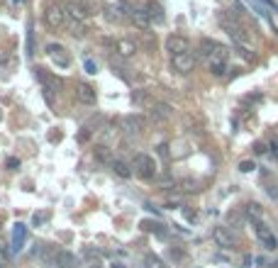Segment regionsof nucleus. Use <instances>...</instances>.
Returning a JSON list of instances; mask_svg holds the SVG:
<instances>
[{
    "label": "nucleus",
    "mask_w": 278,
    "mask_h": 268,
    "mask_svg": "<svg viewBox=\"0 0 278 268\" xmlns=\"http://www.w3.org/2000/svg\"><path fill=\"white\" fill-rule=\"evenodd\" d=\"M132 168L134 173L139 176V178H154L156 176V161L149 156V154H134V158H132Z\"/></svg>",
    "instance_id": "obj_1"
},
{
    "label": "nucleus",
    "mask_w": 278,
    "mask_h": 268,
    "mask_svg": "<svg viewBox=\"0 0 278 268\" xmlns=\"http://www.w3.org/2000/svg\"><path fill=\"white\" fill-rule=\"evenodd\" d=\"M44 20H47V24L49 27H66V20H69V12H66V5H61V2H52V5H47V10H44Z\"/></svg>",
    "instance_id": "obj_2"
},
{
    "label": "nucleus",
    "mask_w": 278,
    "mask_h": 268,
    "mask_svg": "<svg viewBox=\"0 0 278 268\" xmlns=\"http://www.w3.org/2000/svg\"><path fill=\"white\" fill-rule=\"evenodd\" d=\"M35 78L44 86V96H47V100L52 102V93H56V90H59V86H61V83H59V78L52 76L47 68H35Z\"/></svg>",
    "instance_id": "obj_3"
},
{
    "label": "nucleus",
    "mask_w": 278,
    "mask_h": 268,
    "mask_svg": "<svg viewBox=\"0 0 278 268\" xmlns=\"http://www.w3.org/2000/svg\"><path fill=\"white\" fill-rule=\"evenodd\" d=\"M171 66H173V71H178V74H190V71L195 68V56H193L190 52L176 54V56H171Z\"/></svg>",
    "instance_id": "obj_4"
},
{
    "label": "nucleus",
    "mask_w": 278,
    "mask_h": 268,
    "mask_svg": "<svg viewBox=\"0 0 278 268\" xmlns=\"http://www.w3.org/2000/svg\"><path fill=\"white\" fill-rule=\"evenodd\" d=\"M66 12H69V18H76V20H88L93 15V8L88 2H83V0H74V2H69L66 5Z\"/></svg>",
    "instance_id": "obj_5"
},
{
    "label": "nucleus",
    "mask_w": 278,
    "mask_h": 268,
    "mask_svg": "<svg viewBox=\"0 0 278 268\" xmlns=\"http://www.w3.org/2000/svg\"><path fill=\"white\" fill-rule=\"evenodd\" d=\"M166 49L171 52V56L185 54V52H190V42H188L183 34H171V37L166 39Z\"/></svg>",
    "instance_id": "obj_6"
},
{
    "label": "nucleus",
    "mask_w": 278,
    "mask_h": 268,
    "mask_svg": "<svg viewBox=\"0 0 278 268\" xmlns=\"http://www.w3.org/2000/svg\"><path fill=\"white\" fill-rule=\"evenodd\" d=\"M212 236H215L217 246H222V249H234V246H237V239H234V234L227 230V227H215Z\"/></svg>",
    "instance_id": "obj_7"
},
{
    "label": "nucleus",
    "mask_w": 278,
    "mask_h": 268,
    "mask_svg": "<svg viewBox=\"0 0 278 268\" xmlns=\"http://www.w3.org/2000/svg\"><path fill=\"white\" fill-rule=\"evenodd\" d=\"M47 54H49L52 61H54L56 66H61V68H66V66L71 64V56L66 54V49H64L61 44H49V46H47Z\"/></svg>",
    "instance_id": "obj_8"
},
{
    "label": "nucleus",
    "mask_w": 278,
    "mask_h": 268,
    "mask_svg": "<svg viewBox=\"0 0 278 268\" xmlns=\"http://www.w3.org/2000/svg\"><path fill=\"white\" fill-rule=\"evenodd\" d=\"M76 100L83 102V105H95L98 93H95V88L88 86V83H78V88H76Z\"/></svg>",
    "instance_id": "obj_9"
},
{
    "label": "nucleus",
    "mask_w": 278,
    "mask_h": 268,
    "mask_svg": "<svg viewBox=\"0 0 278 268\" xmlns=\"http://www.w3.org/2000/svg\"><path fill=\"white\" fill-rule=\"evenodd\" d=\"M25 242H27V227L18 222L15 230H13V254H20L25 249Z\"/></svg>",
    "instance_id": "obj_10"
},
{
    "label": "nucleus",
    "mask_w": 278,
    "mask_h": 268,
    "mask_svg": "<svg viewBox=\"0 0 278 268\" xmlns=\"http://www.w3.org/2000/svg\"><path fill=\"white\" fill-rule=\"evenodd\" d=\"M115 52H117V56L130 58V56H134V52H137V44H134L132 39H117V42H115Z\"/></svg>",
    "instance_id": "obj_11"
},
{
    "label": "nucleus",
    "mask_w": 278,
    "mask_h": 268,
    "mask_svg": "<svg viewBox=\"0 0 278 268\" xmlns=\"http://www.w3.org/2000/svg\"><path fill=\"white\" fill-rule=\"evenodd\" d=\"M122 127H125V132L130 134H139L142 130H144V120L137 115H127L125 120H122Z\"/></svg>",
    "instance_id": "obj_12"
},
{
    "label": "nucleus",
    "mask_w": 278,
    "mask_h": 268,
    "mask_svg": "<svg viewBox=\"0 0 278 268\" xmlns=\"http://www.w3.org/2000/svg\"><path fill=\"white\" fill-rule=\"evenodd\" d=\"M220 24H222L224 30H227V34H229V37L241 39V27L232 18H229V15H220Z\"/></svg>",
    "instance_id": "obj_13"
},
{
    "label": "nucleus",
    "mask_w": 278,
    "mask_h": 268,
    "mask_svg": "<svg viewBox=\"0 0 278 268\" xmlns=\"http://www.w3.org/2000/svg\"><path fill=\"white\" fill-rule=\"evenodd\" d=\"M132 102L137 108H154V98L149 96L147 90H134L132 93Z\"/></svg>",
    "instance_id": "obj_14"
},
{
    "label": "nucleus",
    "mask_w": 278,
    "mask_h": 268,
    "mask_svg": "<svg viewBox=\"0 0 278 268\" xmlns=\"http://www.w3.org/2000/svg\"><path fill=\"white\" fill-rule=\"evenodd\" d=\"M130 20L134 22V24H137V27H139V30H147L149 24H151V20H149L147 10H137V8H134V10L130 12Z\"/></svg>",
    "instance_id": "obj_15"
},
{
    "label": "nucleus",
    "mask_w": 278,
    "mask_h": 268,
    "mask_svg": "<svg viewBox=\"0 0 278 268\" xmlns=\"http://www.w3.org/2000/svg\"><path fill=\"white\" fill-rule=\"evenodd\" d=\"M259 224H261V222H259ZM256 234H259V239H261V242L266 244V249H271V251L278 249V239H276V236H273V234H271L268 230H266L263 224H261L259 230H256Z\"/></svg>",
    "instance_id": "obj_16"
},
{
    "label": "nucleus",
    "mask_w": 278,
    "mask_h": 268,
    "mask_svg": "<svg viewBox=\"0 0 278 268\" xmlns=\"http://www.w3.org/2000/svg\"><path fill=\"white\" fill-rule=\"evenodd\" d=\"M56 264H59V266L61 268H76V256L74 254H71V251H56Z\"/></svg>",
    "instance_id": "obj_17"
},
{
    "label": "nucleus",
    "mask_w": 278,
    "mask_h": 268,
    "mask_svg": "<svg viewBox=\"0 0 278 268\" xmlns=\"http://www.w3.org/2000/svg\"><path fill=\"white\" fill-rule=\"evenodd\" d=\"M151 117H154L156 122L168 120V117H171V105H166V102H154V108H151Z\"/></svg>",
    "instance_id": "obj_18"
},
{
    "label": "nucleus",
    "mask_w": 278,
    "mask_h": 268,
    "mask_svg": "<svg viewBox=\"0 0 278 268\" xmlns=\"http://www.w3.org/2000/svg\"><path fill=\"white\" fill-rule=\"evenodd\" d=\"M93 156H95L100 164H108V166H110L112 161H115V158H112V152L108 149V146H105V144H98V146L93 149Z\"/></svg>",
    "instance_id": "obj_19"
},
{
    "label": "nucleus",
    "mask_w": 278,
    "mask_h": 268,
    "mask_svg": "<svg viewBox=\"0 0 278 268\" xmlns=\"http://www.w3.org/2000/svg\"><path fill=\"white\" fill-rule=\"evenodd\" d=\"M110 168H112V173L120 176V178H132V173H134L132 171V166H127L125 161H117V158L110 164Z\"/></svg>",
    "instance_id": "obj_20"
},
{
    "label": "nucleus",
    "mask_w": 278,
    "mask_h": 268,
    "mask_svg": "<svg viewBox=\"0 0 278 268\" xmlns=\"http://www.w3.org/2000/svg\"><path fill=\"white\" fill-rule=\"evenodd\" d=\"M244 212H246V217H249L251 222H261V217H263V208H261L259 202H249V205L244 208Z\"/></svg>",
    "instance_id": "obj_21"
},
{
    "label": "nucleus",
    "mask_w": 278,
    "mask_h": 268,
    "mask_svg": "<svg viewBox=\"0 0 278 268\" xmlns=\"http://www.w3.org/2000/svg\"><path fill=\"white\" fill-rule=\"evenodd\" d=\"M66 27H69V32L74 34V37H83L86 34V30H83V22L76 18H69L66 20Z\"/></svg>",
    "instance_id": "obj_22"
},
{
    "label": "nucleus",
    "mask_w": 278,
    "mask_h": 268,
    "mask_svg": "<svg viewBox=\"0 0 278 268\" xmlns=\"http://www.w3.org/2000/svg\"><path fill=\"white\" fill-rule=\"evenodd\" d=\"M144 232H154V234H159V236H164L166 230H164V224H159V222H151V220H142V224H139Z\"/></svg>",
    "instance_id": "obj_23"
},
{
    "label": "nucleus",
    "mask_w": 278,
    "mask_h": 268,
    "mask_svg": "<svg viewBox=\"0 0 278 268\" xmlns=\"http://www.w3.org/2000/svg\"><path fill=\"white\" fill-rule=\"evenodd\" d=\"M217 49H220V44H217V42H212V39H203V42H200V52H203L205 58H210Z\"/></svg>",
    "instance_id": "obj_24"
},
{
    "label": "nucleus",
    "mask_w": 278,
    "mask_h": 268,
    "mask_svg": "<svg viewBox=\"0 0 278 268\" xmlns=\"http://www.w3.org/2000/svg\"><path fill=\"white\" fill-rule=\"evenodd\" d=\"M147 15H149V20H154V22H164V10H161L156 2H149L147 5Z\"/></svg>",
    "instance_id": "obj_25"
},
{
    "label": "nucleus",
    "mask_w": 278,
    "mask_h": 268,
    "mask_svg": "<svg viewBox=\"0 0 278 268\" xmlns=\"http://www.w3.org/2000/svg\"><path fill=\"white\" fill-rule=\"evenodd\" d=\"M210 64V74L212 76H224V71H227V64L220 61V58H212V61H207Z\"/></svg>",
    "instance_id": "obj_26"
},
{
    "label": "nucleus",
    "mask_w": 278,
    "mask_h": 268,
    "mask_svg": "<svg viewBox=\"0 0 278 268\" xmlns=\"http://www.w3.org/2000/svg\"><path fill=\"white\" fill-rule=\"evenodd\" d=\"M49 217H52V212H49V210H39V212L32 214V224H35V227H42V224H47V222H49Z\"/></svg>",
    "instance_id": "obj_27"
},
{
    "label": "nucleus",
    "mask_w": 278,
    "mask_h": 268,
    "mask_svg": "<svg viewBox=\"0 0 278 268\" xmlns=\"http://www.w3.org/2000/svg\"><path fill=\"white\" fill-rule=\"evenodd\" d=\"M144 264H147V268H166V264H164V261H161L159 256H154V254H149Z\"/></svg>",
    "instance_id": "obj_28"
},
{
    "label": "nucleus",
    "mask_w": 278,
    "mask_h": 268,
    "mask_svg": "<svg viewBox=\"0 0 278 268\" xmlns=\"http://www.w3.org/2000/svg\"><path fill=\"white\" fill-rule=\"evenodd\" d=\"M27 49H30L27 54L32 56V54H35V52H32V49H35V34H32V22L27 24Z\"/></svg>",
    "instance_id": "obj_29"
},
{
    "label": "nucleus",
    "mask_w": 278,
    "mask_h": 268,
    "mask_svg": "<svg viewBox=\"0 0 278 268\" xmlns=\"http://www.w3.org/2000/svg\"><path fill=\"white\" fill-rule=\"evenodd\" d=\"M181 190L195 192V190H198V183H195V180H183V188H181Z\"/></svg>",
    "instance_id": "obj_30"
},
{
    "label": "nucleus",
    "mask_w": 278,
    "mask_h": 268,
    "mask_svg": "<svg viewBox=\"0 0 278 268\" xmlns=\"http://www.w3.org/2000/svg\"><path fill=\"white\" fill-rule=\"evenodd\" d=\"M88 139H91V130H88V127H83V130L78 132V142H81V144H86Z\"/></svg>",
    "instance_id": "obj_31"
},
{
    "label": "nucleus",
    "mask_w": 278,
    "mask_h": 268,
    "mask_svg": "<svg viewBox=\"0 0 278 268\" xmlns=\"http://www.w3.org/2000/svg\"><path fill=\"white\" fill-rule=\"evenodd\" d=\"M83 66H86V71H88V74H95V71H98V64H95L93 58H86V61H83Z\"/></svg>",
    "instance_id": "obj_32"
},
{
    "label": "nucleus",
    "mask_w": 278,
    "mask_h": 268,
    "mask_svg": "<svg viewBox=\"0 0 278 268\" xmlns=\"http://www.w3.org/2000/svg\"><path fill=\"white\" fill-rule=\"evenodd\" d=\"M239 171L241 173H251V171H254V164H251V161H241V164H239Z\"/></svg>",
    "instance_id": "obj_33"
},
{
    "label": "nucleus",
    "mask_w": 278,
    "mask_h": 268,
    "mask_svg": "<svg viewBox=\"0 0 278 268\" xmlns=\"http://www.w3.org/2000/svg\"><path fill=\"white\" fill-rule=\"evenodd\" d=\"M120 18H122V15L117 12V8H110V10H108V20H110V22H117Z\"/></svg>",
    "instance_id": "obj_34"
},
{
    "label": "nucleus",
    "mask_w": 278,
    "mask_h": 268,
    "mask_svg": "<svg viewBox=\"0 0 278 268\" xmlns=\"http://www.w3.org/2000/svg\"><path fill=\"white\" fill-rule=\"evenodd\" d=\"M8 168H10V171L20 168V158H8Z\"/></svg>",
    "instance_id": "obj_35"
},
{
    "label": "nucleus",
    "mask_w": 278,
    "mask_h": 268,
    "mask_svg": "<svg viewBox=\"0 0 278 268\" xmlns=\"http://www.w3.org/2000/svg\"><path fill=\"white\" fill-rule=\"evenodd\" d=\"M0 254H3V256H5V258H8V256H10V251L5 249V244H3V242H0Z\"/></svg>",
    "instance_id": "obj_36"
},
{
    "label": "nucleus",
    "mask_w": 278,
    "mask_h": 268,
    "mask_svg": "<svg viewBox=\"0 0 278 268\" xmlns=\"http://www.w3.org/2000/svg\"><path fill=\"white\" fill-rule=\"evenodd\" d=\"M271 154H273V158H278V144H271Z\"/></svg>",
    "instance_id": "obj_37"
},
{
    "label": "nucleus",
    "mask_w": 278,
    "mask_h": 268,
    "mask_svg": "<svg viewBox=\"0 0 278 268\" xmlns=\"http://www.w3.org/2000/svg\"><path fill=\"white\" fill-rule=\"evenodd\" d=\"M0 268H8V264H5V261H0Z\"/></svg>",
    "instance_id": "obj_38"
},
{
    "label": "nucleus",
    "mask_w": 278,
    "mask_h": 268,
    "mask_svg": "<svg viewBox=\"0 0 278 268\" xmlns=\"http://www.w3.org/2000/svg\"><path fill=\"white\" fill-rule=\"evenodd\" d=\"M112 268H125V266H122V264H115V266H112Z\"/></svg>",
    "instance_id": "obj_39"
},
{
    "label": "nucleus",
    "mask_w": 278,
    "mask_h": 268,
    "mask_svg": "<svg viewBox=\"0 0 278 268\" xmlns=\"http://www.w3.org/2000/svg\"><path fill=\"white\" fill-rule=\"evenodd\" d=\"M93 268H100V266H98V264H93Z\"/></svg>",
    "instance_id": "obj_40"
},
{
    "label": "nucleus",
    "mask_w": 278,
    "mask_h": 268,
    "mask_svg": "<svg viewBox=\"0 0 278 268\" xmlns=\"http://www.w3.org/2000/svg\"><path fill=\"white\" fill-rule=\"evenodd\" d=\"M15 2H22V0H15Z\"/></svg>",
    "instance_id": "obj_41"
}]
</instances>
